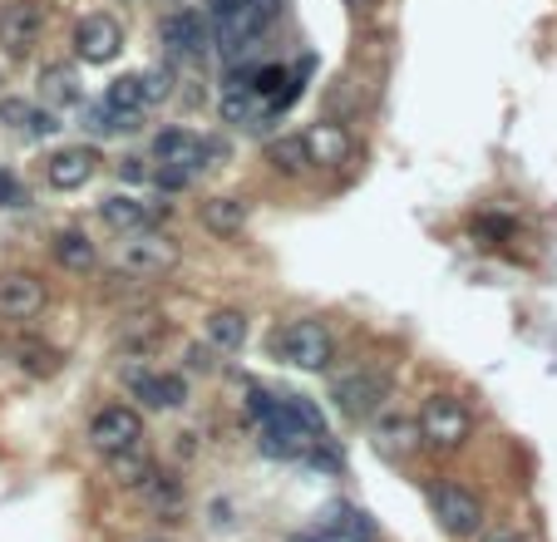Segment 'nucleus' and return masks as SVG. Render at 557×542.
<instances>
[{
  "label": "nucleus",
  "mask_w": 557,
  "mask_h": 542,
  "mask_svg": "<svg viewBox=\"0 0 557 542\" xmlns=\"http://www.w3.org/2000/svg\"><path fill=\"white\" fill-rule=\"evenodd\" d=\"M143 503H149L153 513H168V518H178L182 513V489L173 479H159V474H149V483H143Z\"/></svg>",
  "instance_id": "bb28decb"
},
{
  "label": "nucleus",
  "mask_w": 557,
  "mask_h": 542,
  "mask_svg": "<svg viewBox=\"0 0 557 542\" xmlns=\"http://www.w3.org/2000/svg\"><path fill=\"white\" fill-rule=\"evenodd\" d=\"M85 128L94 134V139H109V134H134L139 128V114H118V109L109 104H85Z\"/></svg>",
  "instance_id": "a878e982"
},
{
  "label": "nucleus",
  "mask_w": 557,
  "mask_h": 542,
  "mask_svg": "<svg viewBox=\"0 0 557 542\" xmlns=\"http://www.w3.org/2000/svg\"><path fill=\"white\" fill-rule=\"evenodd\" d=\"M207 21L198 11H173V15H163V25H159V40H163V50L168 54H178V60H188V54H203L207 50Z\"/></svg>",
  "instance_id": "9b49d317"
},
{
  "label": "nucleus",
  "mask_w": 557,
  "mask_h": 542,
  "mask_svg": "<svg viewBox=\"0 0 557 542\" xmlns=\"http://www.w3.org/2000/svg\"><path fill=\"white\" fill-rule=\"evenodd\" d=\"M291 542H336V538H331V532H326V528H316V532H296V538H291Z\"/></svg>",
  "instance_id": "c9c22d12"
},
{
  "label": "nucleus",
  "mask_w": 557,
  "mask_h": 542,
  "mask_svg": "<svg viewBox=\"0 0 557 542\" xmlns=\"http://www.w3.org/2000/svg\"><path fill=\"white\" fill-rule=\"evenodd\" d=\"M271 355L291 361L296 370H326L336 355V341L321 320H287L281 330H271Z\"/></svg>",
  "instance_id": "f257e3e1"
},
{
  "label": "nucleus",
  "mask_w": 557,
  "mask_h": 542,
  "mask_svg": "<svg viewBox=\"0 0 557 542\" xmlns=\"http://www.w3.org/2000/svg\"><path fill=\"white\" fill-rule=\"evenodd\" d=\"M153 542H163V538H153Z\"/></svg>",
  "instance_id": "58836bf2"
},
{
  "label": "nucleus",
  "mask_w": 557,
  "mask_h": 542,
  "mask_svg": "<svg viewBox=\"0 0 557 542\" xmlns=\"http://www.w3.org/2000/svg\"><path fill=\"white\" fill-rule=\"evenodd\" d=\"M118 178L139 182V178H149V168H143V159H124V163H118Z\"/></svg>",
  "instance_id": "72a5a7b5"
},
{
  "label": "nucleus",
  "mask_w": 557,
  "mask_h": 542,
  "mask_svg": "<svg viewBox=\"0 0 557 542\" xmlns=\"http://www.w3.org/2000/svg\"><path fill=\"white\" fill-rule=\"evenodd\" d=\"M45 5L40 0H11L5 11H0V45L11 54H25L30 45H40V35H45Z\"/></svg>",
  "instance_id": "6e6552de"
},
{
  "label": "nucleus",
  "mask_w": 557,
  "mask_h": 542,
  "mask_svg": "<svg viewBox=\"0 0 557 542\" xmlns=\"http://www.w3.org/2000/svg\"><path fill=\"white\" fill-rule=\"evenodd\" d=\"M143 79V104H159V99L173 94V70H153V75H139Z\"/></svg>",
  "instance_id": "c756f323"
},
{
  "label": "nucleus",
  "mask_w": 557,
  "mask_h": 542,
  "mask_svg": "<svg viewBox=\"0 0 557 542\" xmlns=\"http://www.w3.org/2000/svg\"><path fill=\"white\" fill-rule=\"evenodd\" d=\"M188 365H193V370H213V351H203V345H193V351H188Z\"/></svg>",
  "instance_id": "f704fd0d"
},
{
  "label": "nucleus",
  "mask_w": 557,
  "mask_h": 542,
  "mask_svg": "<svg viewBox=\"0 0 557 542\" xmlns=\"http://www.w3.org/2000/svg\"><path fill=\"white\" fill-rule=\"evenodd\" d=\"M246 217H252V202H242V198H207L203 202V227L213 237H237L246 227Z\"/></svg>",
  "instance_id": "6ab92c4d"
},
{
  "label": "nucleus",
  "mask_w": 557,
  "mask_h": 542,
  "mask_svg": "<svg viewBox=\"0 0 557 542\" xmlns=\"http://www.w3.org/2000/svg\"><path fill=\"white\" fill-rule=\"evenodd\" d=\"M376 439H380L385 454H409V449L419 444V425L415 419H405V415H385L376 425Z\"/></svg>",
  "instance_id": "393cba45"
},
{
  "label": "nucleus",
  "mask_w": 557,
  "mask_h": 542,
  "mask_svg": "<svg viewBox=\"0 0 557 542\" xmlns=\"http://www.w3.org/2000/svg\"><path fill=\"white\" fill-rule=\"evenodd\" d=\"M306 139V159L321 163V168H341L351 163V134L341 124H316L312 134H301Z\"/></svg>",
  "instance_id": "4468645a"
},
{
  "label": "nucleus",
  "mask_w": 557,
  "mask_h": 542,
  "mask_svg": "<svg viewBox=\"0 0 557 542\" xmlns=\"http://www.w3.org/2000/svg\"><path fill=\"white\" fill-rule=\"evenodd\" d=\"M479 542H528V538H523L518 528H508V522H504V528H489Z\"/></svg>",
  "instance_id": "473e14b6"
},
{
  "label": "nucleus",
  "mask_w": 557,
  "mask_h": 542,
  "mask_svg": "<svg viewBox=\"0 0 557 542\" xmlns=\"http://www.w3.org/2000/svg\"><path fill=\"white\" fill-rule=\"evenodd\" d=\"M0 124L21 128L25 139H45V134H54V128H60V118H54L50 109L25 104V99H0Z\"/></svg>",
  "instance_id": "a211bd4d"
},
{
  "label": "nucleus",
  "mask_w": 557,
  "mask_h": 542,
  "mask_svg": "<svg viewBox=\"0 0 557 542\" xmlns=\"http://www.w3.org/2000/svg\"><path fill=\"white\" fill-rule=\"evenodd\" d=\"M153 182H159L163 192H178V188H188V182H193V173H188V168H173V163H163V168L153 173Z\"/></svg>",
  "instance_id": "2f4dec72"
},
{
  "label": "nucleus",
  "mask_w": 557,
  "mask_h": 542,
  "mask_svg": "<svg viewBox=\"0 0 557 542\" xmlns=\"http://www.w3.org/2000/svg\"><path fill=\"white\" fill-rule=\"evenodd\" d=\"M178 266V242L168 232H129L124 252H118V272H129V277H163Z\"/></svg>",
  "instance_id": "20e7f679"
},
{
  "label": "nucleus",
  "mask_w": 557,
  "mask_h": 542,
  "mask_svg": "<svg viewBox=\"0 0 557 542\" xmlns=\"http://www.w3.org/2000/svg\"><path fill=\"white\" fill-rule=\"evenodd\" d=\"M75 50L85 64H109L124 50V25H118L114 15H85L75 30Z\"/></svg>",
  "instance_id": "9d476101"
},
{
  "label": "nucleus",
  "mask_w": 557,
  "mask_h": 542,
  "mask_svg": "<svg viewBox=\"0 0 557 542\" xmlns=\"http://www.w3.org/2000/svg\"><path fill=\"white\" fill-rule=\"evenodd\" d=\"M109 109H118V114H139L143 109V79L139 75H124L109 85Z\"/></svg>",
  "instance_id": "c85d7f7f"
},
{
  "label": "nucleus",
  "mask_w": 557,
  "mask_h": 542,
  "mask_svg": "<svg viewBox=\"0 0 557 542\" xmlns=\"http://www.w3.org/2000/svg\"><path fill=\"white\" fill-rule=\"evenodd\" d=\"M40 99L50 109H75L85 104V85H79L75 64H45L40 70Z\"/></svg>",
  "instance_id": "2eb2a0df"
},
{
  "label": "nucleus",
  "mask_w": 557,
  "mask_h": 542,
  "mask_svg": "<svg viewBox=\"0 0 557 542\" xmlns=\"http://www.w3.org/2000/svg\"><path fill=\"white\" fill-rule=\"evenodd\" d=\"M30 202V192H25V182L15 178V173L0 168V207H25Z\"/></svg>",
  "instance_id": "7c9ffc66"
},
{
  "label": "nucleus",
  "mask_w": 557,
  "mask_h": 542,
  "mask_svg": "<svg viewBox=\"0 0 557 542\" xmlns=\"http://www.w3.org/2000/svg\"><path fill=\"white\" fill-rule=\"evenodd\" d=\"M54 262L65 266V272H94V262H99V252H94V242H89L85 232H75V227H65V232L54 237Z\"/></svg>",
  "instance_id": "aec40b11"
},
{
  "label": "nucleus",
  "mask_w": 557,
  "mask_h": 542,
  "mask_svg": "<svg viewBox=\"0 0 557 542\" xmlns=\"http://www.w3.org/2000/svg\"><path fill=\"white\" fill-rule=\"evenodd\" d=\"M316 444H321V439H316L312 429L291 415L287 400L271 404L267 415H262V454H271V458H306Z\"/></svg>",
  "instance_id": "7ed1b4c3"
},
{
  "label": "nucleus",
  "mask_w": 557,
  "mask_h": 542,
  "mask_svg": "<svg viewBox=\"0 0 557 542\" xmlns=\"http://www.w3.org/2000/svg\"><path fill=\"white\" fill-rule=\"evenodd\" d=\"M267 114H271V104H262V94H257V89H246V85H232V94L223 99V118H227V124H252V128H257Z\"/></svg>",
  "instance_id": "412c9836"
},
{
  "label": "nucleus",
  "mask_w": 557,
  "mask_h": 542,
  "mask_svg": "<svg viewBox=\"0 0 557 542\" xmlns=\"http://www.w3.org/2000/svg\"><path fill=\"white\" fill-rule=\"evenodd\" d=\"M345 5H370V0H345Z\"/></svg>",
  "instance_id": "e433bc0d"
},
{
  "label": "nucleus",
  "mask_w": 557,
  "mask_h": 542,
  "mask_svg": "<svg viewBox=\"0 0 557 542\" xmlns=\"http://www.w3.org/2000/svg\"><path fill=\"white\" fill-rule=\"evenodd\" d=\"M94 173H99V153L85 149V143H75V149H60L50 163H45V178H50V188H60V192L85 188Z\"/></svg>",
  "instance_id": "ddd939ff"
},
{
  "label": "nucleus",
  "mask_w": 557,
  "mask_h": 542,
  "mask_svg": "<svg viewBox=\"0 0 557 542\" xmlns=\"http://www.w3.org/2000/svg\"><path fill=\"white\" fill-rule=\"evenodd\" d=\"M99 217H104L114 232H143V227L153 223V207L149 202H139V198H129V192H114V198H104L99 202Z\"/></svg>",
  "instance_id": "f3484780"
},
{
  "label": "nucleus",
  "mask_w": 557,
  "mask_h": 542,
  "mask_svg": "<svg viewBox=\"0 0 557 542\" xmlns=\"http://www.w3.org/2000/svg\"><path fill=\"white\" fill-rule=\"evenodd\" d=\"M207 153H217V143L198 139V134H188V128H163L159 139H153V159L173 163V168H188V173L203 168Z\"/></svg>",
  "instance_id": "f8f14e48"
},
{
  "label": "nucleus",
  "mask_w": 557,
  "mask_h": 542,
  "mask_svg": "<svg viewBox=\"0 0 557 542\" xmlns=\"http://www.w3.org/2000/svg\"><path fill=\"white\" fill-rule=\"evenodd\" d=\"M0 365H5V345H0Z\"/></svg>",
  "instance_id": "4c0bfd02"
},
{
  "label": "nucleus",
  "mask_w": 557,
  "mask_h": 542,
  "mask_svg": "<svg viewBox=\"0 0 557 542\" xmlns=\"http://www.w3.org/2000/svg\"><path fill=\"white\" fill-rule=\"evenodd\" d=\"M207 341H213L217 351H242L246 345V316L242 311H213V316H207Z\"/></svg>",
  "instance_id": "4be33fe9"
},
{
  "label": "nucleus",
  "mask_w": 557,
  "mask_h": 542,
  "mask_svg": "<svg viewBox=\"0 0 557 542\" xmlns=\"http://www.w3.org/2000/svg\"><path fill=\"white\" fill-rule=\"evenodd\" d=\"M143 439V419L139 409H129V404H109V409H99L94 425H89V444L99 449V454H124V449H139Z\"/></svg>",
  "instance_id": "0eeeda50"
},
{
  "label": "nucleus",
  "mask_w": 557,
  "mask_h": 542,
  "mask_svg": "<svg viewBox=\"0 0 557 542\" xmlns=\"http://www.w3.org/2000/svg\"><path fill=\"white\" fill-rule=\"evenodd\" d=\"M129 390L139 394L149 409H178L182 400H188V390H182L178 375H149V370H134L129 375Z\"/></svg>",
  "instance_id": "dca6fc26"
},
{
  "label": "nucleus",
  "mask_w": 557,
  "mask_h": 542,
  "mask_svg": "<svg viewBox=\"0 0 557 542\" xmlns=\"http://www.w3.org/2000/svg\"><path fill=\"white\" fill-rule=\"evenodd\" d=\"M267 163L277 173H287V178L306 173V168H312V159H306V139H296V134H287V139H271L267 143Z\"/></svg>",
  "instance_id": "5701e85b"
},
{
  "label": "nucleus",
  "mask_w": 557,
  "mask_h": 542,
  "mask_svg": "<svg viewBox=\"0 0 557 542\" xmlns=\"http://www.w3.org/2000/svg\"><path fill=\"white\" fill-rule=\"evenodd\" d=\"M45 301H50V291L35 272H0V316L30 320L45 311Z\"/></svg>",
  "instance_id": "1a4fd4ad"
},
{
  "label": "nucleus",
  "mask_w": 557,
  "mask_h": 542,
  "mask_svg": "<svg viewBox=\"0 0 557 542\" xmlns=\"http://www.w3.org/2000/svg\"><path fill=\"white\" fill-rule=\"evenodd\" d=\"M21 365H25V375H35V380H50V375H60V351L54 345H21Z\"/></svg>",
  "instance_id": "cd10ccee"
},
{
  "label": "nucleus",
  "mask_w": 557,
  "mask_h": 542,
  "mask_svg": "<svg viewBox=\"0 0 557 542\" xmlns=\"http://www.w3.org/2000/svg\"><path fill=\"white\" fill-rule=\"evenodd\" d=\"M434 518H440V528L450 538L469 542L483 532V503H479V493L459 489V483H440L434 489Z\"/></svg>",
  "instance_id": "423d86ee"
},
{
  "label": "nucleus",
  "mask_w": 557,
  "mask_h": 542,
  "mask_svg": "<svg viewBox=\"0 0 557 542\" xmlns=\"http://www.w3.org/2000/svg\"><path fill=\"white\" fill-rule=\"evenodd\" d=\"M415 425H419V444L444 449V454L459 449L464 439L473 434V415L464 409V400H454V394H429Z\"/></svg>",
  "instance_id": "f03ea898"
},
{
  "label": "nucleus",
  "mask_w": 557,
  "mask_h": 542,
  "mask_svg": "<svg viewBox=\"0 0 557 542\" xmlns=\"http://www.w3.org/2000/svg\"><path fill=\"white\" fill-rule=\"evenodd\" d=\"M109 474H114L118 489H134V493H139L143 483H149L153 464L139 454V449H124V454H109Z\"/></svg>",
  "instance_id": "b1692460"
},
{
  "label": "nucleus",
  "mask_w": 557,
  "mask_h": 542,
  "mask_svg": "<svg viewBox=\"0 0 557 542\" xmlns=\"http://www.w3.org/2000/svg\"><path fill=\"white\" fill-rule=\"evenodd\" d=\"M331 400L345 419H370L390 400V380L380 370H351L331 385Z\"/></svg>",
  "instance_id": "39448f33"
}]
</instances>
